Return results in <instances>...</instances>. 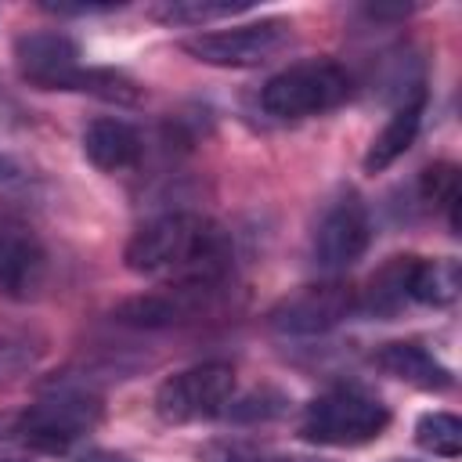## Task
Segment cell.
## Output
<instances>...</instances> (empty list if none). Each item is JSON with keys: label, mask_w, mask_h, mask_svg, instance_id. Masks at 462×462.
I'll use <instances>...</instances> for the list:
<instances>
[{"label": "cell", "mask_w": 462, "mask_h": 462, "mask_svg": "<svg viewBox=\"0 0 462 462\" xmlns=\"http://www.w3.org/2000/svg\"><path fill=\"white\" fill-rule=\"evenodd\" d=\"M14 231H22L18 213H14L11 206H0V238H7V235H14Z\"/></svg>", "instance_id": "cell-24"}, {"label": "cell", "mask_w": 462, "mask_h": 462, "mask_svg": "<svg viewBox=\"0 0 462 462\" xmlns=\"http://www.w3.org/2000/svg\"><path fill=\"white\" fill-rule=\"evenodd\" d=\"M350 97V72L332 58L292 61L260 87V108L271 119H310Z\"/></svg>", "instance_id": "cell-3"}, {"label": "cell", "mask_w": 462, "mask_h": 462, "mask_svg": "<svg viewBox=\"0 0 462 462\" xmlns=\"http://www.w3.org/2000/svg\"><path fill=\"white\" fill-rule=\"evenodd\" d=\"M390 462H415V458H390Z\"/></svg>", "instance_id": "cell-27"}, {"label": "cell", "mask_w": 462, "mask_h": 462, "mask_svg": "<svg viewBox=\"0 0 462 462\" xmlns=\"http://www.w3.org/2000/svg\"><path fill=\"white\" fill-rule=\"evenodd\" d=\"M14 69L40 90H69V79L79 69V43L61 29L22 32L14 40Z\"/></svg>", "instance_id": "cell-9"}, {"label": "cell", "mask_w": 462, "mask_h": 462, "mask_svg": "<svg viewBox=\"0 0 462 462\" xmlns=\"http://www.w3.org/2000/svg\"><path fill=\"white\" fill-rule=\"evenodd\" d=\"M390 426V408L361 386H332L318 393L300 419V437L325 448H357Z\"/></svg>", "instance_id": "cell-4"}, {"label": "cell", "mask_w": 462, "mask_h": 462, "mask_svg": "<svg viewBox=\"0 0 462 462\" xmlns=\"http://www.w3.org/2000/svg\"><path fill=\"white\" fill-rule=\"evenodd\" d=\"M43 11H51V14H94V11H112V7H119V4H51V0H43L40 4Z\"/></svg>", "instance_id": "cell-23"}, {"label": "cell", "mask_w": 462, "mask_h": 462, "mask_svg": "<svg viewBox=\"0 0 462 462\" xmlns=\"http://www.w3.org/2000/svg\"><path fill=\"white\" fill-rule=\"evenodd\" d=\"M282 411H285V397H282L278 390H271V386H260V390H253V393H245L242 401H231V404L224 408V415L238 419V422L274 419V415H282Z\"/></svg>", "instance_id": "cell-22"}, {"label": "cell", "mask_w": 462, "mask_h": 462, "mask_svg": "<svg viewBox=\"0 0 462 462\" xmlns=\"http://www.w3.org/2000/svg\"><path fill=\"white\" fill-rule=\"evenodd\" d=\"M199 458L202 462H300V458H289L282 451H271L249 440H209L199 451Z\"/></svg>", "instance_id": "cell-21"}, {"label": "cell", "mask_w": 462, "mask_h": 462, "mask_svg": "<svg viewBox=\"0 0 462 462\" xmlns=\"http://www.w3.org/2000/svg\"><path fill=\"white\" fill-rule=\"evenodd\" d=\"M79 462H126L123 455H112V451H87Z\"/></svg>", "instance_id": "cell-26"}, {"label": "cell", "mask_w": 462, "mask_h": 462, "mask_svg": "<svg viewBox=\"0 0 462 462\" xmlns=\"http://www.w3.org/2000/svg\"><path fill=\"white\" fill-rule=\"evenodd\" d=\"M47 354V336L36 325L0 321V383L18 379Z\"/></svg>", "instance_id": "cell-17"}, {"label": "cell", "mask_w": 462, "mask_h": 462, "mask_svg": "<svg viewBox=\"0 0 462 462\" xmlns=\"http://www.w3.org/2000/svg\"><path fill=\"white\" fill-rule=\"evenodd\" d=\"M18 177H22L18 162H14V159H7V155H0V184H11V180H18Z\"/></svg>", "instance_id": "cell-25"}, {"label": "cell", "mask_w": 462, "mask_h": 462, "mask_svg": "<svg viewBox=\"0 0 462 462\" xmlns=\"http://www.w3.org/2000/svg\"><path fill=\"white\" fill-rule=\"evenodd\" d=\"M415 444L437 458H458L462 455V422L451 411H426L415 422Z\"/></svg>", "instance_id": "cell-20"}, {"label": "cell", "mask_w": 462, "mask_h": 462, "mask_svg": "<svg viewBox=\"0 0 462 462\" xmlns=\"http://www.w3.org/2000/svg\"><path fill=\"white\" fill-rule=\"evenodd\" d=\"M47 278V253L43 245L22 231L0 238V296L4 300H29L43 289Z\"/></svg>", "instance_id": "cell-13"}, {"label": "cell", "mask_w": 462, "mask_h": 462, "mask_svg": "<svg viewBox=\"0 0 462 462\" xmlns=\"http://www.w3.org/2000/svg\"><path fill=\"white\" fill-rule=\"evenodd\" d=\"M462 292V267L455 256H437V260H415L411 274V303L422 307H451Z\"/></svg>", "instance_id": "cell-16"}, {"label": "cell", "mask_w": 462, "mask_h": 462, "mask_svg": "<svg viewBox=\"0 0 462 462\" xmlns=\"http://www.w3.org/2000/svg\"><path fill=\"white\" fill-rule=\"evenodd\" d=\"M419 199L444 213L451 231L458 235V202H462V188H458V166L455 162H433L419 173Z\"/></svg>", "instance_id": "cell-19"}, {"label": "cell", "mask_w": 462, "mask_h": 462, "mask_svg": "<svg viewBox=\"0 0 462 462\" xmlns=\"http://www.w3.org/2000/svg\"><path fill=\"white\" fill-rule=\"evenodd\" d=\"M372 245V217L357 191L336 195L314 224L310 256L321 271H346L354 267Z\"/></svg>", "instance_id": "cell-8"}, {"label": "cell", "mask_w": 462, "mask_h": 462, "mask_svg": "<svg viewBox=\"0 0 462 462\" xmlns=\"http://www.w3.org/2000/svg\"><path fill=\"white\" fill-rule=\"evenodd\" d=\"M217 289L220 285H162L155 292H141L116 303L112 318L130 328H170L199 318L217 296Z\"/></svg>", "instance_id": "cell-10"}, {"label": "cell", "mask_w": 462, "mask_h": 462, "mask_svg": "<svg viewBox=\"0 0 462 462\" xmlns=\"http://www.w3.org/2000/svg\"><path fill=\"white\" fill-rule=\"evenodd\" d=\"M386 375L415 386V390H426V393H444L455 386V375L444 361H437L422 343H408V339H397V343H383L372 357Z\"/></svg>", "instance_id": "cell-12"}, {"label": "cell", "mask_w": 462, "mask_h": 462, "mask_svg": "<svg viewBox=\"0 0 462 462\" xmlns=\"http://www.w3.org/2000/svg\"><path fill=\"white\" fill-rule=\"evenodd\" d=\"M0 462H14V458H0Z\"/></svg>", "instance_id": "cell-28"}, {"label": "cell", "mask_w": 462, "mask_h": 462, "mask_svg": "<svg viewBox=\"0 0 462 462\" xmlns=\"http://www.w3.org/2000/svg\"><path fill=\"white\" fill-rule=\"evenodd\" d=\"M123 263L162 285H220L231 271V238L209 217L162 213L130 235Z\"/></svg>", "instance_id": "cell-1"}, {"label": "cell", "mask_w": 462, "mask_h": 462, "mask_svg": "<svg viewBox=\"0 0 462 462\" xmlns=\"http://www.w3.org/2000/svg\"><path fill=\"white\" fill-rule=\"evenodd\" d=\"M83 155L101 173H126L141 162L144 141H141V130L134 123L116 119V116H101V119L87 123V130H83Z\"/></svg>", "instance_id": "cell-11"}, {"label": "cell", "mask_w": 462, "mask_h": 462, "mask_svg": "<svg viewBox=\"0 0 462 462\" xmlns=\"http://www.w3.org/2000/svg\"><path fill=\"white\" fill-rule=\"evenodd\" d=\"M419 256H390L365 285L361 310L372 318H397L411 303V274H415Z\"/></svg>", "instance_id": "cell-15"}, {"label": "cell", "mask_w": 462, "mask_h": 462, "mask_svg": "<svg viewBox=\"0 0 462 462\" xmlns=\"http://www.w3.org/2000/svg\"><path fill=\"white\" fill-rule=\"evenodd\" d=\"M105 404L87 390H51L22 411H0V444H22L32 451H69L90 430H97Z\"/></svg>", "instance_id": "cell-2"}, {"label": "cell", "mask_w": 462, "mask_h": 462, "mask_svg": "<svg viewBox=\"0 0 462 462\" xmlns=\"http://www.w3.org/2000/svg\"><path fill=\"white\" fill-rule=\"evenodd\" d=\"M422 116H426V90L415 94V97H408V101H401V105H393V116H390L386 126L372 137V144H368V152H365V159H361L365 173H383V170H390V166L415 144L419 126H422Z\"/></svg>", "instance_id": "cell-14"}, {"label": "cell", "mask_w": 462, "mask_h": 462, "mask_svg": "<svg viewBox=\"0 0 462 462\" xmlns=\"http://www.w3.org/2000/svg\"><path fill=\"white\" fill-rule=\"evenodd\" d=\"M354 303L357 300H354V289L346 282L325 278V282H310V285L285 292L267 310V325L278 336H325L339 321L350 318Z\"/></svg>", "instance_id": "cell-7"}, {"label": "cell", "mask_w": 462, "mask_h": 462, "mask_svg": "<svg viewBox=\"0 0 462 462\" xmlns=\"http://www.w3.org/2000/svg\"><path fill=\"white\" fill-rule=\"evenodd\" d=\"M292 43L289 18H260L231 29H206L180 40V51L213 69H256Z\"/></svg>", "instance_id": "cell-5"}, {"label": "cell", "mask_w": 462, "mask_h": 462, "mask_svg": "<svg viewBox=\"0 0 462 462\" xmlns=\"http://www.w3.org/2000/svg\"><path fill=\"white\" fill-rule=\"evenodd\" d=\"M231 397H235V368L227 361H202L159 383L155 415L170 426H188L224 415Z\"/></svg>", "instance_id": "cell-6"}, {"label": "cell", "mask_w": 462, "mask_h": 462, "mask_svg": "<svg viewBox=\"0 0 462 462\" xmlns=\"http://www.w3.org/2000/svg\"><path fill=\"white\" fill-rule=\"evenodd\" d=\"M249 11V0H162L148 14L162 25H209Z\"/></svg>", "instance_id": "cell-18"}]
</instances>
